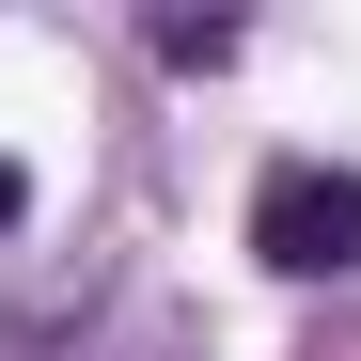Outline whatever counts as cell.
<instances>
[{
  "label": "cell",
  "mask_w": 361,
  "mask_h": 361,
  "mask_svg": "<svg viewBox=\"0 0 361 361\" xmlns=\"http://www.w3.org/2000/svg\"><path fill=\"white\" fill-rule=\"evenodd\" d=\"M252 252H267L283 283H345V267H361V173L283 157L267 189H252Z\"/></svg>",
  "instance_id": "cell-1"
},
{
  "label": "cell",
  "mask_w": 361,
  "mask_h": 361,
  "mask_svg": "<svg viewBox=\"0 0 361 361\" xmlns=\"http://www.w3.org/2000/svg\"><path fill=\"white\" fill-rule=\"evenodd\" d=\"M157 63H173V79H220V63H235V16H157Z\"/></svg>",
  "instance_id": "cell-2"
},
{
  "label": "cell",
  "mask_w": 361,
  "mask_h": 361,
  "mask_svg": "<svg viewBox=\"0 0 361 361\" xmlns=\"http://www.w3.org/2000/svg\"><path fill=\"white\" fill-rule=\"evenodd\" d=\"M16 220H32V173H16V157H0V235H16Z\"/></svg>",
  "instance_id": "cell-3"
}]
</instances>
